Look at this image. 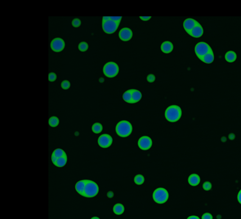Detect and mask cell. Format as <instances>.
<instances>
[{"label": "cell", "mask_w": 241, "mask_h": 219, "mask_svg": "<svg viewBox=\"0 0 241 219\" xmlns=\"http://www.w3.org/2000/svg\"><path fill=\"white\" fill-rule=\"evenodd\" d=\"M182 114L181 109L179 106L172 105L169 106L165 111V118L170 122H176L180 119Z\"/></svg>", "instance_id": "1"}, {"label": "cell", "mask_w": 241, "mask_h": 219, "mask_svg": "<svg viewBox=\"0 0 241 219\" xmlns=\"http://www.w3.org/2000/svg\"><path fill=\"white\" fill-rule=\"evenodd\" d=\"M116 131L117 134L121 137H127L132 133V127L129 121L122 120L117 124Z\"/></svg>", "instance_id": "2"}, {"label": "cell", "mask_w": 241, "mask_h": 219, "mask_svg": "<svg viewBox=\"0 0 241 219\" xmlns=\"http://www.w3.org/2000/svg\"><path fill=\"white\" fill-rule=\"evenodd\" d=\"M168 193L166 189L159 188L156 189L153 194L154 201L158 204H163L168 199Z\"/></svg>", "instance_id": "3"}, {"label": "cell", "mask_w": 241, "mask_h": 219, "mask_svg": "<svg viewBox=\"0 0 241 219\" xmlns=\"http://www.w3.org/2000/svg\"><path fill=\"white\" fill-rule=\"evenodd\" d=\"M99 190V186L97 183L94 181L87 180L83 196L86 198L94 197L98 194Z\"/></svg>", "instance_id": "4"}, {"label": "cell", "mask_w": 241, "mask_h": 219, "mask_svg": "<svg viewBox=\"0 0 241 219\" xmlns=\"http://www.w3.org/2000/svg\"><path fill=\"white\" fill-rule=\"evenodd\" d=\"M119 72V67L117 64L113 62L106 63L103 68V72L108 77H114L117 75Z\"/></svg>", "instance_id": "5"}, {"label": "cell", "mask_w": 241, "mask_h": 219, "mask_svg": "<svg viewBox=\"0 0 241 219\" xmlns=\"http://www.w3.org/2000/svg\"><path fill=\"white\" fill-rule=\"evenodd\" d=\"M211 51L212 50L211 47L204 42H200L195 46V53L199 60Z\"/></svg>", "instance_id": "6"}, {"label": "cell", "mask_w": 241, "mask_h": 219, "mask_svg": "<svg viewBox=\"0 0 241 219\" xmlns=\"http://www.w3.org/2000/svg\"><path fill=\"white\" fill-rule=\"evenodd\" d=\"M119 24V23H116L110 19L109 21L102 22V27L106 33L112 34L117 30Z\"/></svg>", "instance_id": "7"}, {"label": "cell", "mask_w": 241, "mask_h": 219, "mask_svg": "<svg viewBox=\"0 0 241 219\" xmlns=\"http://www.w3.org/2000/svg\"><path fill=\"white\" fill-rule=\"evenodd\" d=\"M98 142L99 145L101 147L108 148L112 145L113 142V138L111 136L108 134H103L99 137Z\"/></svg>", "instance_id": "8"}, {"label": "cell", "mask_w": 241, "mask_h": 219, "mask_svg": "<svg viewBox=\"0 0 241 219\" xmlns=\"http://www.w3.org/2000/svg\"><path fill=\"white\" fill-rule=\"evenodd\" d=\"M152 146V140L148 136H142L138 141V146L143 150H149Z\"/></svg>", "instance_id": "9"}, {"label": "cell", "mask_w": 241, "mask_h": 219, "mask_svg": "<svg viewBox=\"0 0 241 219\" xmlns=\"http://www.w3.org/2000/svg\"><path fill=\"white\" fill-rule=\"evenodd\" d=\"M50 46L54 52H60L65 47V43L61 38H55L52 40Z\"/></svg>", "instance_id": "10"}, {"label": "cell", "mask_w": 241, "mask_h": 219, "mask_svg": "<svg viewBox=\"0 0 241 219\" xmlns=\"http://www.w3.org/2000/svg\"><path fill=\"white\" fill-rule=\"evenodd\" d=\"M132 37V32L128 28H123L119 32V38L123 41H128Z\"/></svg>", "instance_id": "11"}, {"label": "cell", "mask_w": 241, "mask_h": 219, "mask_svg": "<svg viewBox=\"0 0 241 219\" xmlns=\"http://www.w3.org/2000/svg\"><path fill=\"white\" fill-rule=\"evenodd\" d=\"M198 23H199L197 21H196V20L192 18H188L184 22L183 26L185 31L189 35L191 30H192Z\"/></svg>", "instance_id": "12"}, {"label": "cell", "mask_w": 241, "mask_h": 219, "mask_svg": "<svg viewBox=\"0 0 241 219\" xmlns=\"http://www.w3.org/2000/svg\"><path fill=\"white\" fill-rule=\"evenodd\" d=\"M204 33V30L201 25L198 23L196 27L191 30L189 35L193 38H198L201 37Z\"/></svg>", "instance_id": "13"}, {"label": "cell", "mask_w": 241, "mask_h": 219, "mask_svg": "<svg viewBox=\"0 0 241 219\" xmlns=\"http://www.w3.org/2000/svg\"><path fill=\"white\" fill-rule=\"evenodd\" d=\"M86 182H87V180H81V181L77 182L75 184V190L77 191L78 193H79L82 196H83Z\"/></svg>", "instance_id": "14"}, {"label": "cell", "mask_w": 241, "mask_h": 219, "mask_svg": "<svg viewBox=\"0 0 241 219\" xmlns=\"http://www.w3.org/2000/svg\"><path fill=\"white\" fill-rule=\"evenodd\" d=\"M201 181L200 177L197 174H192L188 178L189 184L193 186H197Z\"/></svg>", "instance_id": "15"}, {"label": "cell", "mask_w": 241, "mask_h": 219, "mask_svg": "<svg viewBox=\"0 0 241 219\" xmlns=\"http://www.w3.org/2000/svg\"><path fill=\"white\" fill-rule=\"evenodd\" d=\"M161 50L165 53H171L173 50V44L170 41H165L161 46Z\"/></svg>", "instance_id": "16"}, {"label": "cell", "mask_w": 241, "mask_h": 219, "mask_svg": "<svg viewBox=\"0 0 241 219\" xmlns=\"http://www.w3.org/2000/svg\"><path fill=\"white\" fill-rule=\"evenodd\" d=\"M142 97V94L140 91L132 89V103L138 102Z\"/></svg>", "instance_id": "17"}, {"label": "cell", "mask_w": 241, "mask_h": 219, "mask_svg": "<svg viewBox=\"0 0 241 219\" xmlns=\"http://www.w3.org/2000/svg\"><path fill=\"white\" fill-rule=\"evenodd\" d=\"M200 60L204 62V63H207V64H210L212 62H213V61L214 60V54L212 51H211L210 52L207 53V54H206Z\"/></svg>", "instance_id": "18"}, {"label": "cell", "mask_w": 241, "mask_h": 219, "mask_svg": "<svg viewBox=\"0 0 241 219\" xmlns=\"http://www.w3.org/2000/svg\"><path fill=\"white\" fill-rule=\"evenodd\" d=\"M113 212L116 215H122L125 211V207L123 204L120 203H117L113 207Z\"/></svg>", "instance_id": "19"}, {"label": "cell", "mask_w": 241, "mask_h": 219, "mask_svg": "<svg viewBox=\"0 0 241 219\" xmlns=\"http://www.w3.org/2000/svg\"><path fill=\"white\" fill-rule=\"evenodd\" d=\"M225 58L228 62H233L237 59V54L233 51H229L225 54Z\"/></svg>", "instance_id": "20"}, {"label": "cell", "mask_w": 241, "mask_h": 219, "mask_svg": "<svg viewBox=\"0 0 241 219\" xmlns=\"http://www.w3.org/2000/svg\"><path fill=\"white\" fill-rule=\"evenodd\" d=\"M123 100L129 103H132V89L126 91L123 94Z\"/></svg>", "instance_id": "21"}, {"label": "cell", "mask_w": 241, "mask_h": 219, "mask_svg": "<svg viewBox=\"0 0 241 219\" xmlns=\"http://www.w3.org/2000/svg\"><path fill=\"white\" fill-rule=\"evenodd\" d=\"M92 130L96 134L100 133L103 130V125L99 123H95L92 126Z\"/></svg>", "instance_id": "22"}, {"label": "cell", "mask_w": 241, "mask_h": 219, "mask_svg": "<svg viewBox=\"0 0 241 219\" xmlns=\"http://www.w3.org/2000/svg\"><path fill=\"white\" fill-rule=\"evenodd\" d=\"M67 162V155L61 157L58 159V160L56 162V163L55 166L58 167H63L64 166Z\"/></svg>", "instance_id": "23"}, {"label": "cell", "mask_w": 241, "mask_h": 219, "mask_svg": "<svg viewBox=\"0 0 241 219\" xmlns=\"http://www.w3.org/2000/svg\"><path fill=\"white\" fill-rule=\"evenodd\" d=\"M49 124L51 127H56L59 124V120L56 116H52L49 120Z\"/></svg>", "instance_id": "24"}, {"label": "cell", "mask_w": 241, "mask_h": 219, "mask_svg": "<svg viewBox=\"0 0 241 219\" xmlns=\"http://www.w3.org/2000/svg\"><path fill=\"white\" fill-rule=\"evenodd\" d=\"M53 154L58 158H59L67 155L65 151L61 149H55L54 151H53Z\"/></svg>", "instance_id": "25"}, {"label": "cell", "mask_w": 241, "mask_h": 219, "mask_svg": "<svg viewBox=\"0 0 241 219\" xmlns=\"http://www.w3.org/2000/svg\"><path fill=\"white\" fill-rule=\"evenodd\" d=\"M145 179L142 174H137L134 177V182L138 185H142L144 182Z\"/></svg>", "instance_id": "26"}, {"label": "cell", "mask_w": 241, "mask_h": 219, "mask_svg": "<svg viewBox=\"0 0 241 219\" xmlns=\"http://www.w3.org/2000/svg\"><path fill=\"white\" fill-rule=\"evenodd\" d=\"M89 48V45L87 44V43L86 42H81L78 45V49L81 51V52H86Z\"/></svg>", "instance_id": "27"}, {"label": "cell", "mask_w": 241, "mask_h": 219, "mask_svg": "<svg viewBox=\"0 0 241 219\" xmlns=\"http://www.w3.org/2000/svg\"><path fill=\"white\" fill-rule=\"evenodd\" d=\"M61 86L63 89L67 90L70 88V83L68 80H64L61 84Z\"/></svg>", "instance_id": "28"}, {"label": "cell", "mask_w": 241, "mask_h": 219, "mask_svg": "<svg viewBox=\"0 0 241 219\" xmlns=\"http://www.w3.org/2000/svg\"><path fill=\"white\" fill-rule=\"evenodd\" d=\"M72 26H73L74 27L77 28V27H79L81 26V22L80 19H78V18H75V19H74L72 21Z\"/></svg>", "instance_id": "29"}, {"label": "cell", "mask_w": 241, "mask_h": 219, "mask_svg": "<svg viewBox=\"0 0 241 219\" xmlns=\"http://www.w3.org/2000/svg\"><path fill=\"white\" fill-rule=\"evenodd\" d=\"M203 188L206 191L210 190L212 188V184L211 182L209 181H206L204 182L203 184Z\"/></svg>", "instance_id": "30"}, {"label": "cell", "mask_w": 241, "mask_h": 219, "mask_svg": "<svg viewBox=\"0 0 241 219\" xmlns=\"http://www.w3.org/2000/svg\"><path fill=\"white\" fill-rule=\"evenodd\" d=\"M57 78V76L54 72H50L49 74V80L51 82H53L56 80Z\"/></svg>", "instance_id": "31"}, {"label": "cell", "mask_w": 241, "mask_h": 219, "mask_svg": "<svg viewBox=\"0 0 241 219\" xmlns=\"http://www.w3.org/2000/svg\"><path fill=\"white\" fill-rule=\"evenodd\" d=\"M110 19L113 21L114 22H116L117 23H120V21L122 19V17L121 16H111Z\"/></svg>", "instance_id": "32"}, {"label": "cell", "mask_w": 241, "mask_h": 219, "mask_svg": "<svg viewBox=\"0 0 241 219\" xmlns=\"http://www.w3.org/2000/svg\"><path fill=\"white\" fill-rule=\"evenodd\" d=\"M156 77L153 74H150L147 76V81L149 83H153L155 81Z\"/></svg>", "instance_id": "33"}, {"label": "cell", "mask_w": 241, "mask_h": 219, "mask_svg": "<svg viewBox=\"0 0 241 219\" xmlns=\"http://www.w3.org/2000/svg\"><path fill=\"white\" fill-rule=\"evenodd\" d=\"M202 219H213V216L210 213H205L202 215Z\"/></svg>", "instance_id": "34"}, {"label": "cell", "mask_w": 241, "mask_h": 219, "mask_svg": "<svg viewBox=\"0 0 241 219\" xmlns=\"http://www.w3.org/2000/svg\"><path fill=\"white\" fill-rule=\"evenodd\" d=\"M58 158H56L55 155H54L53 154H52V156H51V160H52V162L53 163V164H54V165H55L56 164V162H57V160H58Z\"/></svg>", "instance_id": "35"}, {"label": "cell", "mask_w": 241, "mask_h": 219, "mask_svg": "<svg viewBox=\"0 0 241 219\" xmlns=\"http://www.w3.org/2000/svg\"><path fill=\"white\" fill-rule=\"evenodd\" d=\"M140 18L143 21H148L151 18V16H140Z\"/></svg>", "instance_id": "36"}, {"label": "cell", "mask_w": 241, "mask_h": 219, "mask_svg": "<svg viewBox=\"0 0 241 219\" xmlns=\"http://www.w3.org/2000/svg\"><path fill=\"white\" fill-rule=\"evenodd\" d=\"M113 196H114V193H113L112 191H110L108 192V193H107V196H108V198H112Z\"/></svg>", "instance_id": "37"}, {"label": "cell", "mask_w": 241, "mask_h": 219, "mask_svg": "<svg viewBox=\"0 0 241 219\" xmlns=\"http://www.w3.org/2000/svg\"><path fill=\"white\" fill-rule=\"evenodd\" d=\"M238 201L239 203L241 204V190L239 191V193L238 194Z\"/></svg>", "instance_id": "38"}, {"label": "cell", "mask_w": 241, "mask_h": 219, "mask_svg": "<svg viewBox=\"0 0 241 219\" xmlns=\"http://www.w3.org/2000/svg\"><path fill=\"white\" fill-rule=\"evenodd\" d=\"M110 19V16H104L103 18V22H106Z\"/></svg>", "instance_id": "39"}, {"label": "cell", "mask_w": 241, "mask_h": 219, "mask_svg": "<svg viewBox=\"0 0 241 219\" xmlns=\"http://www.w3.org/2000/svg\"><path fill=\"white\" fill-rule=\"evenodd\" d=\"M187 219H200L197 216H190L188 217Z\"/></svg>", "instance_id": "40"}, {"label": "cell", "mask_w": 241, "mask_h": 219, "mask_svg": "<svg viewBox=\"0 0 241 219\" xmlns=\"http://www.w3.org/2000/svg\"><path fill=\"white\" fill-rule=\"evenodd\" d=\"M234 137H235V136H234L233 134H230V135H229V139H230V140H233Z\"/></svg>", "instance_id": "41"}, {"label": "cell", "mask_w": 241, "mask_h": 219, "mask_svg": "<svg viewBox=\"0 0 241 219\" xmlns=\"http://www.w3.org/2000/svg\"><path fill=\"white\" fill-rule=\"evenodd\" d=\"M91 219H100L98 217H93V218H92Z\"/></svg>", "instance_id": "42"}]
</instances>
